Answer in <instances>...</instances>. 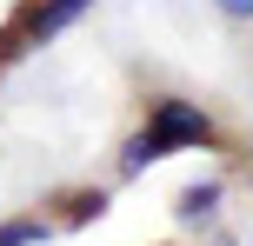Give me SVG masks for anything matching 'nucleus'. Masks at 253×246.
<instances>
[{
	"instance_id": "nucleus-5",
	"label": "nucleus",
	"mask_w": 253,
	"mask_h": 246,
	"mask_svg": "<svg viewBox=\"0 0 253 246\" xmlns=\"http://www.w3.org/2000/svg\"><path fill=\"white\" fill-rule=\"evenodd\" d=\"M233 60H240V80L253 87V34H233Z\"/></svg>"
},
{
	"instance_id": "nucleus-3",
	"label": "nucleus",
	"mask_w": 253,
	"mask_h": 246,
	"mask_svg": "<svg viewBox=\"0 0 253 246\" xmlns=\"http://www.w3.org/2000/svg\"><path fill=\"white\" fill-rule=\"evenodd\" d=\"M107 200H114V186H67V193H47L40 200V220H47V233H67V226H87V220H107Z\"/></svg>"
},
{
	"instance_id": "nucleus-4",
	"label": "nucleus",
	"mask_w": 253,
	"mask_h": 246,
	"mask_svg": "<svg viewBox=\"0 0 253 246\" xmlns=\"http://www.w3.org/2000/svg\"><path fill=\"white\" fill-rule=\"evenodd\" d=\"M207 13H213L227 34H253V0H207Z\"/></svg>"
},
{
	"instance_id": "nucleus-2",
	"label": "nucleus",
	"mask_w": 253,
	"mask_h": 246,
	"mask_svg": "<svg viewBox=\"0 0 253 246\" xmlns=\"http://www.w3.org/2000/svg\"><path fill=\"white\" fill-rule=\"evenodd\" d=\"M220 200H227V173L187 180L173 193V226H180V233H213V226H220Z\"/></svg>"
},
{
	"instance_id": "nucleus-1",
	"label": "nucleus",
	"mask_w": 253,
	"mask_h": 246,
	"mask_svg": "<svg viewBox=\"0 0 253 246\" xmlns=\"http://www.w3.org/2000/svg\"><path fill=\"white\" fill-rule=\"evenodd\" d=\"M80 7H87V0H27V7L13 13L7 27H0V67H13L27 47H40L47 34H60V27L74 20Z\"/></svg>"
},
{
	"instance_id": "nucleus-6",
	"label": "nucleus",
	"mask_w": 253,
	"mask_h": 246,
	"mask_svg": "<svg viewBox=\"0 0 253 246\" xmlns=\"http://www.w3.org/2000/svg\"><path fill=\"white\" fill-rule=\"evenodd\" d=\"M153 246H173V240H153Z\"/></svg>"
}]
</instances>
